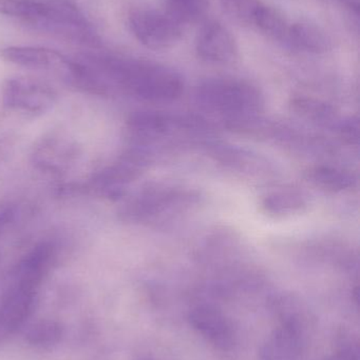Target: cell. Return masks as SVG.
I'll return each mask as SVG.
<instances>
[{
	"instance_id": "cell-11",
	"label": "cell",
	"mask_w": 360,
	"mask_h": 360,
	"mask_svg": "<svg viewBox=\"0 0 360 360\" xmlns=\"http://www.w3.org/2000/svg\"><path fill=\"white\" fill-rule=\"evenodd\" d=\"M0 57L13 65L33 70L63 71L70 60L61 53L38 46H12L0 50Z\"/></svg>"
},
{
	"instance_id": "cell-19",
	"label": "cell",
	"mask_w": 360,
	"mask_h": 360,
	"mask_svg": "<svg viewBox=\"0 0 360 360\" xmlns=\"http://www.w3.org/2000/svg\"><path fill=\"white\" fill-rule=\"evenodd\" d=\"M63 328L56 321H42L34 323L25 333V340L36 347H51L58 344Z\"/></svg>"
},
{
	"instance_id": "cell-13",
	"label": "cell",
	"mask_w": 360,
	"mask_h": 360,
	"mask_svg": "<svg viewBox=\"0 0 360 360\" xmlns=\"http://www.w3.org/2000/svg\"><path fill=\"white\" fill-rule=\"evenodd\" d=\"M285 44L290 48L312 54H323L333 46L327 32L310 22L290 23Z\"/></svg>"
},
{
	"instance_id": "cell-18",
	"label": "cell",
	"mask_w": 360,
	"mask_h": 360,
	"mask_svg": "<svg viewBox=\"0 0 360 360\" xmlns=\"http://www.w3.org/2000/svg\"><path fill=\"white\" fill-rule=\"evenodd\" d=\"M209 6V0H168L166 12L184 27L202 20Z\"/></svg>"
},
{
	"instance_id": "cell-7",
	"label": "cell",
	"mask_w": 360,
	"mask_h": 360,
	"mask_svg": "<svg viewBox=\"0 0 360 360\" xmlns=\"http://www.w3.org/2000/svg\"><path fill=\"white\" fill-rule=\"evenodd\" d=\"M56 93L48 84L31 78H10L2 86V103L13 111L42 115L52 109Z\"/></svg>"
},
{
	"instance_id": "cell-17",
	"label": "cell",
	"mask_w": 360,
	"mask_h": 360,
	"mask_svg": "<svg viewBox=\"0 0 360 360\" xmlns=\"http://www.w3.org/2000/svg\"><path fill=\"white\" fill-rule=\"evenodd\" d=\"M309 179L315 186L332 193L350 190L357 181L352 172L334 166L315 167L309 173Z\"/></svg>"
},
{
	"instance_id": "cell-14",
	"label": "cell",
	"mask_w": 360,
	"mask_h": 360,
	"mask_svg": "<svg viewBox=\"0 0 360 360\" xmlns=\"http://www.w3.org/2000/svg\"><path fill=\"white\" fill-rule=\"evenodd\" d=\"M291 109L300 117L317 126L332 128L335 130L340 122L335 108L325 101L312 97H295L292 99Z\"/></svg>"
},
{
	"instance_id": "cell-5",
	"label": "cell",
	"mask_w": 360,
	"mask_h": 360,
	"mask_svg": "<svg viewBox=\"0 0 360 360\" xmlns=\"http://www.w3.org/2000/svg\"><path fill=\"white\" fill-rule=\"evenodd\" d=\"M149 160V153L132 148L118 162L93 175L86 184L63 186V194H91L118 200L126 195L128 186L143 174Z\"/></svg>"
},
{
	"instance_id": "cell-20",
	"label": "cell",
	"mask_w": 360,
	"mask_h": 360,
	"mask_svg": "<svg viewBox=\"0 0 360 360\" xmlns=\"http://www.w3.org/2000/svg\"><path fill=\"white\" fill-rule=\"evenodd\" d=\"M260 0H221L226 14L243 25H251L252 16Z\"/></svg>"
},
{
	"instance_id": "cell-24",
	"label": "cell",
	"mask_w": 360,
	"mask_h": 360,
	"mask_svg": "<svg viewBox=\"0 0 360 360\" xmlns=\"http://www.w3.org/2000/svg\"><path fill=\"white\" fill-rule=\"evenodd\" d=\"M340 4H344L347 8H350L353 12L359 14L360 8V0H337Z\"/></svg>"
},
{
	"instance_id": "cell-21",
	"label": "cell",
	"mask_w": 360,
	"mask_h": 360,
	"mask_svg": "<svg viewBox=\"0 0 360 360\" xmlns=\"http://www.w3.org/2000/svg\"><path fill=\"white\" fill-rule=\"evenodd\" d=\"M359 120L357 117H348L340 120L335 130L345 143L357 146L359 143Z\"/></svg>"
},
{
	"instance_id": "cell-22",
	"label": "cell",
	"mask_w": 360,
	"mask_h": 360,
	"mask_svg": "<svg viewBox=\"0 0 360 360\" xmlns=\"http://www.w3.org/2000/svg\"><path fill=\"white\" fill-rule=\"evenodd\" d=\"M17 211L14 207H6L0 210V235L4 230L14 222Z\"/></svg>"
},
{
	"instance_id": "cell-12",
	"label": "cell",
	"mask_w": 360,
	"mask_h": 360,
	"mask_svg": "<svg viewBox=\"0 0 360 360\" xmlns=\"http://www.w3.org/2000/svg\"><path fill=\"white\" fill-rule=\"evenodd\" d=\"M55 254L56 248L51 241H42L36 245L17 266L16 285L37 291L54 262Z\"/></svg>"
},
{
	"instance_id": "cell-2",
	"label": "cell",
	"mask_w": 360,
	"mask_h": 360,
	"mask_svg": "<svg viewBox=\"0 0 360 360\" xmlns=\"http://www.w3.org/2000/svg\"><path fill=\"white\" fill-rule=\"evenodd\" d=\"M0 14L73 39L90 38V23L70 0H0Z\"/></svg>"
},
{
	"instance_id": "cell-15",
	"label": "cell",
	"mask_w": 360,
	"mask_h": 360,
	"mask_svg": "<svg viewBox=\"0 0 360 360\" xmlns=\"http://www.w3.org/2000/svg\"><path fill=\"white\" fill-rule=\"evenodd\" d=\"M308 207L304 193L295 188L275 191L264 197L262 207L270 215L283 217L302 213Z\"/></svg>"
},
{
	"instance_id": "cell-8",
	"label": "cell",
	"mask_w": 360,
	"mask_h": 360,
	"mask_svg": "<svg viewBox=\"0 0 360 360\" xmlns=\"http://www.w3.org/2000/svg\"><path fill=\"white\" fill-rule=\"evenodd\" d=\"M80 154L73 139L61 134L46 135L33 148L32 162L42 172L61 175L75 165Z\"/></svg>"
},
{
	"instance_id": "cell-10",
	"label": "cell",
	"mask_w": 360,
	"mask_h": 360,
	"mask_svg": "<svg viewBox=\"0 0 360 360\" xmlns=\"http://www.w3.org/2000/svg\"><path fill=\"white\" fill-rule=\"evenodd\" d=\"M36 290L15 285L0 307V338L18 331L31 316Z\"/></svg>"
},
{
	"instance_id": "cell-9",
	"label": "cell",
	"mask_w": 360,
	"mask_h": 360,
	"mask_svg": "<svg viewBox=\"0 0 360 360\" xmlns=\"http://www.w3.org/2000/svg\"><path fill=\"white\" fill-rule=\"evenodd\" d=\"M196 50L202 60L215 65H228L238 57L234 36L228 27L216 20L207 21L199 30Z\"/></svg>"
},
{
	"instance_id": "cell-23",
	"label": "cell",
	"mask_w": 360,
	"mask_h": 360,
	"mask_svg": "<svg viewBox=\"0 0 360 360\" xmlns=\"http://www.w3.org/2000/svg\"><path fill=\"white\" fill-rule=\"evenodd\" d=\"M13 146H14V143H13L11 137H2V139H0V162H4L10 155Z\"/></svg>"
},
{
	"instance_id": "cell-6",
	"label": "cell",
	"mask_w": 360,
	"mask_h": 360,
	"mask_svg": "<svg viewBox=\"0 0 360 360\" xmlns=\"http://www.w3.org/2000/svg\"><path fill=\"white\" fill-rule=\"evenodd\" d=\"M131 32L146 48L166 50L183 37L184 27L166 11L139 8L129 15Z\"/></svg>"
},
{
	"instance_id": "cell-3",
	"label": "cell",
	"mask_w": 360,
	"mask_h": 360,
	"mask_svg": "<svg viewBox=\"0 0 360 360\" xmlns=\"http://www.w3.org/2000/svg\"><path fill=\"white\" fill-rule=\"evenodd\" d=\"M196 191L177 184H154L144 186L123 205L122 220L131 224L166 221L199 202Z\"/></svg>"
},
{
	"instance_id": "cell-16",
	"label": "cell",
	"mask_w": 360,
	"mask_h": 360,
	"mask_svg": "<svg viewBox=\"0 0 360 360\" xmlns=\"http://www.w3.org/2000/svg\"><path fill=\"white\" fill-rule=\"evenodd\" d=\"M249 25L268 37L285 44L290 23L277 8L259 1L254 11Z\"/></svg>"
},
{
	"instance_id": "cell-1",
	"label": "cell",
	"mask_w": 360,
	"mask_h": 360,
	"mask_svg": "<svg viewBox=\"0 0 360 360\" xmlns=\"http://www.w3.org/2000/svg\"><path fill=\"white\" fill-rule=\"evenodd\" d=\"M107 86L150 103H170L184 92V79L177 70L161 63L130 57L90 55L82 57Z\"/></svg>"
},
{
	"instance_id": "cell-4",
	"label": "cell",
	"mask_w": 360,
	"mask_h": 360,
	"mask_svg": "<svg viewBox=\"0 0 360 360\" xmlns=\"http://www.w3.org/2000/svg\"><path fill=\"white\" fill-rule=\"evenodd\" d=\"M194 99L205 111L222 114L226 118L259 114L266 103L255 84L234 77L203 80L194 90Z\"/></svg>"
}]
</instances>
